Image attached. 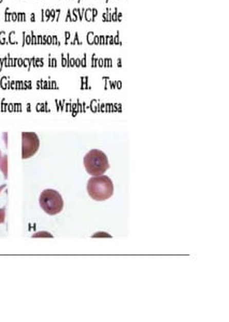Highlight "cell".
Returning <instances> with one entry per match:
<instances>
[{"label":"cell","instance_id":"obj_1","mask_svg":"<svg viewBox=\"0 0 229 322\" xmlns=\"http://www.w3.org/2000/svg\"><path fill=\"white\" fill-rule=\"evenodd\" d=\"M87 192L89 197L96 201L108 200L114 192L113 182L107 175L91 176L87 182Z\"/></svg>","mask_w":229,"mask_h":322},{"label":"cell","instance_id":"obj_2","mask_svg":"<svg viewBox=\"0 0 229 322\" xmlns=\"http://www.w3.org/2000/svg\"><path fill=\"white\" fill-rule=\"evenodd\" d=\"M84 168L91 176L104 175L110 168L107 155L100 149H91L83 159Z\"/></svg>","mask_w":229,"mask_h":322},{"label":"cell","instance_id":"obj_3","mask_svg":"<svg viewBox=\"0 0 229 322\" xmlns=\"http://www.w3.org/2000/svg\"><path fill=\"white\" fill-rule=\"evenodd\" d=\"M41 209L48 215L54 216L60 214L64 209V200L62 194L54 189H45L39 198Z\"/></svg>","mask_w":229,"mask_h":322},{"label":"cell","instance_id":"obj_4","mask_svg":"<svg viewBox=\"0 0 229 322\" xmlns=\"http://www.w3.org/2000/svg\"><path fill=\"white\" fill-rule=\"evenodd\" d=\"M40 147V140L36 132H22V158L27 159L35 155Z\"/></svg>","mask_w":229,"mask_h":322},{"label":"cell","instance_id":"obj_5","mask_svg":"<svg viewBox=\"0 0 229 322\" xmlns=\"http://www.w3.org/2000/svg\"><path fill=\"white\" fill-rule=\"evenodd\" d=\"M0 170L4 172L5 177L8 176V157L7 155L2 154V151H0Z\"/></svg>","mask_w":229,"mask_h":322},{"label":"cell","instance_id":"obj_6","mask_svg":"<svg viewBox=\"0 0 229 322\" xmlns=\"http://www.w3.org/2000/svg\"><path fill=\"white\" fill-rule=\"evenodd\" d=\"M5 219H6V209L3 208V209H0V225L5 223Z\"/></svg>","mask_w":229,"mask_h":322},{"label":"cell","instance_id":"obj_7","mask_svg":"<svg viewBox=\"0 0 229 322\" xmlns=\"http://www.w3.org/2000/svg\"><path fill=\"white\" fill-rule=\"evenodd\" d=\"M38 236H48V237H53V235H52V234H50V233H48V232H39V233H37V234L33 235V237H38Z\"/></svg>","mask_w":229,"mask_h":322},{"label":"cell","instance_id":"obj_8","mask_svg":"<svg viewBox=\"0 0 229 322\" xmlns=\"http://www.w3.org/2000/svg\"><path fill=\"white\" fill-rule=\"evenodd\" d=\"M5 187H6V184H4V185L0 186V192H2L5 189Z\"/></svg>","mask_w":229,"mask_h":322}]
</instances>
